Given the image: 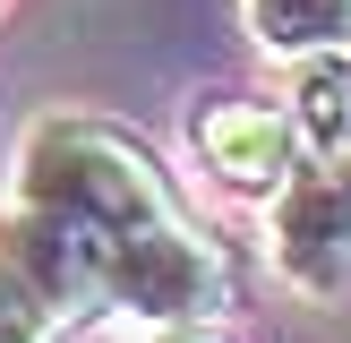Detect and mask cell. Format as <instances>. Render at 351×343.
I'll list each match as a JSON object with an SVG mask.
<instances>
[{"label":"cell","mask_w":351,"mask_h":343,"mask_svg":"<svg viewBox=\"0 0 351 343\" xmlns=\"http://www.w3.org/2000/svg\"><path fill=\"white\" fill-rule=\"evenodd\" d=\"M17 206H43V215L77 223V232L103 240V257L120 240L154 232V223L180 215L163 163H154L146 137H129L120 120H95V112H43L17 146Z\"/></svg>","instance_id":"1"},{"label":"cell","mask_w":351,"mask_h":343,"mask_svg":"<svg viewBox=\"0 0 351 343\" xmlns=\"http://www.w3.org/2000/svg\"><path fill=\"white\" fill-rule=\"evenodd\" d=\"M103 309H120L137 326H215L232 309V266L189 215H171L103 257Z\"/></svg>","instance_id":"2"},{"label":"cell","mask_w":351,"mask_h":343,"mask_svg":"<svg viewBox=\"0 0 351 343\" xmlns=\"http://www.w3.org/2000/svg\"><path fill=\"white\" fill-rule=\"evenodd\" d=\"M266 240H274L283 283H300L308 300H343L351 292V154H308L274 189Z\"/></svg>","instance_id":"3"},{"label":"cell","mask_w":351,"mask_h":343,"mask_svg":"<svg viewBox=\"0 0 351 343\" xmlns=\"http://www.w3.org/2000/svg\"><path fill=\"white\" fill-rule=\"evenodd\" d=\"M189 146L197 163L215 172L232 198H274L291 172L308 163V137L291 120V103H266V95H223L189 120Z\"/></svg>","instance_id":"4"},{"label":"cell","mask_w":351,"mask_h":343,"mask_svg":"<svg viewBox=\"0 0 351 343\" xmlns=\"http://www.w3.org/2000/svg\"><path fill=\"white\" fill-rule=\"evenodd\" d=\"M291 120H300L308 154H351V51L291 60Z\"/></svg>","instance_id":"5"},{"label":"cell","mask_w":351,"mask_h":343,"mask_svg":"<svg viewBox=\"0 0 351 343\" xmlns=\"http://www.w3.org/2000/svg\"><path fill=\"white\" fill-rule=\"evenodd\" d=\"M249 34L274 60H308V51H351V0H240Z\"/></svg>","instance_id":"6"},{"label":"cell","mask_w":351,"mask_h":343,"mask_svg":"<svg viewBox=\"0 0 351 343\" xmlns=\"http://www.w3.org/2000/svg\"><path fill=\"white\" fill-rule=\"evenodd\" d=\"M60 335H69V318L0 257V343H60Z\"/></svg>","instance_id":"7"},{"label":"cell","mask_w":351,"mask_h":343,"mask_svg":"<svg viewBox=\"0 0 351 343\" xmlns=\"http://www.w3.org/2000/svg\"><path fill=\"white\" fill-rule=\"evenodd\" d=\"M129 343H215V335H206V326H137Z\"/></svg>","instance_id":"8"}]
</instances>
